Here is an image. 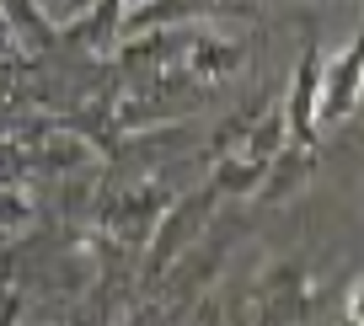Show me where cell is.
Wrapping results in <instances>:
<instances>
[{
	"instance_id": "cell-1",
	"label": "cell",
	"mask_w": 364,
	"mask_h": 326,
	"mask_svg": "<svg viewBox=\"0 0 364 326\" xmlns=\"http://www.w3.org/2000/svg\"><path fill=\"white\" fill-rule=\"evenodd\" d=\"M348 321H353V326H364V278L348 289Z\"/></svg>"
}]
</instances>
